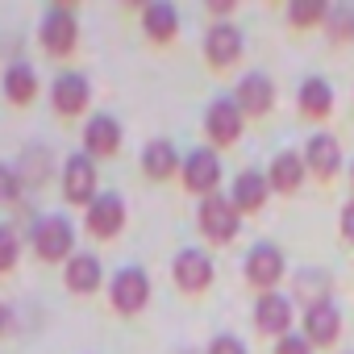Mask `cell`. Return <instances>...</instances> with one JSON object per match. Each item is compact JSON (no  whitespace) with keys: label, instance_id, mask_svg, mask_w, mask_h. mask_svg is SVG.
Listing matches in <instances>:
<instances>
[{"label":"cell","instance_id":"7402d4cb","mask_svg":"<svg viewBox=\"0 0 354 354\" xmlns=\"http://www.w3.org/2000/svg\"><path fill=\"white\" fill-rule=\"evenodd\" d=\"M63 275H67V288H71L75 296H92V292L104 283V267H100V259L88 254V250L71 254L67 267H63Z\"/></svg>","mask_w":354,"mask_h":354},{"label":"cell","instance_id":"5bb4252c","mask_svg":"<svg viewBox=\"0 0 354 354\" xmlns=\"http://www.w3.org/2000/svg\"><path fill=\"white\" fill-rule=\"evenodd\" d=\"M342 146H337V138L333 133H313L308 138V146H304V167H308V175H317L321 184H329L333 175L342 171Z\"/></svg>","mask_w":354,"mask_h":354},{"label":"cell","instance_id":"2e32d148","mask_svg":"<svg viewBox=\"0 0 354 354\" xmlns=\"http://www.w3.org/2000/svg\"><path fill=\"white\" fill-rule=\"evenodd\" d=\"M125 230V201L117 192H100L88 205V234L92 238H117Z\"/></svg>","mask_w":354,"mask_h":354},{"label":"cell","instance_id":"f1b7e54d","mask_svg":"<svg viewBox=\"0 0 354 354\" xmlns=\"http://www.w3.org/2000/svg\"><path fill=\"white\" fill-rule=\"evenodd\" d=\"M21 196V175L9 167V162H0V205H9Z\"/></svg>","mask_w":354,"mask_h":354},{"label":"cell","instance_id":"8fae6325","mask_svg":"<svg viewBox=\"0 0 354 354\" xmlns=\"http://www.w3.org/2000/svg\"><path fill=\"white\" fill-rule=\"evenodd\" d=\"M342 308H337V300L329 296V300H317V304H304V337L317 346V350H325V346H333L337 337H342Z\"/></svg>","mask_w":354,"mask_h":354},{"label":"cell","instance_id":"1f68e13d","mask_svg":"<svg viewBox=\"0 0 354 354\" xmlns=\"http://www.w3.org/2000/svg\"><path fill=\"white\" fill-rule=\"evenodd\" d=\"M342 238H346V242H354V201H346V205H342Z\"/></svg>","mask_w":354,"mask_h":354},{"label":"cell","instance_id":"44dd1931","mask_svg":"<svg viewBox=\"0 0 354 354\" xmlns=\"http://www.w3.org/2000/svg\"><path fill=\"white\" fill-rule=\"evenodd\" d=\"M180 167H184V158H180V150H175L167 138H154V142H146L142 146V171H146V180H171V175H180Z\"/></svg>","mask_w":354,"mask_h":354},{"label":"cell","instance_id":"ba28073f","mask_svg":"<svg viewBox=\"0 0 354 354\" xmlns=\"http://www.w3.org/2000/svg\"><path fill=\"white\" fill-rule=\"evenodd\" d=\"M296 296H283V292H259L254 300V329L267 333V337H288L292 333V321H296Z\"/></svg>","mask_w":354,"mask_h":354},{"label":"cell","instance_id":"ac0fdd59","mask_svg":"<svg viewBox=\"0 0 354 354\" xmlns=\"http://www.w3.org/2000/svg\"><path fill=\"white\" fill-rule=\"evenodd\" d=\"M304 175H308L304 154H296V150H279V154L271 158V167H267V184H271V192L292 196V192H300Z\"/></svg>","mask_w":354,"mask_h":354},{"label":"cell","instance_id":"6da1fadb","mask_svg":"<svg viewBox=\"0 0 354 354\" xmlns=\"http://www.w3.org/2000/svg\"><path fill=\"white\" fill-rule=\"evenodd\" d=\"M34 254L42 263H63L75 254V225L63 213H46L34 221Z\"/></svg>","mask_w":354,"mask_h":354},{"label":"cell","instance_id":"4dcf8cb0","mask_svg":"<svg viewBox=\"0 0 354 354\" xmlns=\"http://www.w3.org/2000/svg\"><path fill=\"white\" fill-rule=\"evenodd\" d=\"M317 346L304 337V333H288V337H279L275 342V354H313Z\"/></svg>","mask_w":354,"mask_h":354},{"label":"cell","instance_id":"52a82bcc","mask_svg":"<svg viewBox=\"0 0 354 354\" xmlns=\"http://www.w3.org/2000/svg\"><path fill=\"white\" fill-rule=\"evenodd\" d=\"M109 300H113V308H117L121 317L142 313L146 300H150V275H146L142 267H121V271L109 279Z\"/></svg>","mask_w":354,"mask_h":354},{"label":"cell","instance_id":"ffe728a7","mask_svg":"<svg viewBox=\"0 0 354 354\" xmlns=\"http://www.w3.org/2000/svg\"><path fill=\"white\" fill-rule=\"evenodd\" d=\"M296 104H300V117L325 121V117L333 113V104H337V92H333V84H329L325 75H308V80L300 84V92H296Z\"/></svg>","mask_w":354,"mask_h":354},{"label":"cell","instance_id":"f546056e","mask_svg":"<svg viewBox=\"0 0 354 354\" xmlns=\"http://www.w3.org/2000/svg\"><path fill=\"white\" fill-rule=\"evenodd\" d=\"M205 354H250L246 350V342L242 337H234V333H217L213 342H209V350Z\"/></svg>","mask_w":354,"mask_h":354},{"label":"cell","instance_id":"4fadbf2b","mask_svg":"<svg viewBox=\"0 0 354 354\" xmlns=\"http://www.w3.org/2000/svg\"><path fill=\"white\" fill-rule=\"evenodd\" d=\"M234 100H238V109H242L246 117H267V113L275 109V84H271V75L246 71V75L238 80V88H234Z\"/></svg>","mask_w":354,"mask_h":354},{"label":"cell","instance_id":"277c9868","mask_svg":"<svg viewBox=\"0 0 354 354\" xmlns=\"http://www.w3.org/2000/svg\"><path fill=\"white\" fill-rule=\"evenodd\" d=\"M171 279H175V288H180V292L201 296V292H209V288H213L217 267H213V259H209L205 250L184 246L180 254H175V263H171Z\"/></svg>","mask_w":354,"mask_h":354},{"label":"cell","instance_id":"7a4b0ae2","mask_svg":"<svg viewBox=\"0 0 354 354\" xmlns=\"http://www.w3.org/2000/svg\"><path fill=\"white\" fill-rule=\"evenodd\" d=\"M196 221H201V234H205L213 246L234 242V238H238V230H242V213H238V209H234V201H230V196H221V192H213V196H205V201H201Z\"/></svg>","mask_w":354,"mask_h":354},{"label":"cell","instance_id":"e0dca14e","mask_svg":"<svg viewBox=\"0 0 354 354\" xmlns=\"http://www.w3.org/2000/svg\"><path fill=\"white\" fill-rule=\"evenodd\" d=\"M88 100H92V84H88L80 71H63V75L50 84V104H55L63 117L84 113V109H88Z\"/></svg>","mask_w":354,"mask_h":354},{"label":"cell","instance_id":"cb8c5ba5","mask_svg":"<svg viewBox=\"0 0 354 354\" xmlns=\"http://www.w3.org/2000/svg\"><path fill=\"white\" fill-rule=\"evenodd\" d=\"M5 96H9L13 104H30V100L38 96V71H34L26 59L9 63V71H5Z\"/></svg>","mask_w":354,"mask_h":354},{"label":"cell","instance_id":"d6986e66","mask_svg":"<svg viewBox=\"0 0 354 354\" xmlns=\"http://www.w3.org/2000/svg\"><path fill=\"white\" fill-rule=\"evenodd\" d=\"M230 201L234 209L246 217V213H259L267 201H271V184H267V171H242L238 180L230 184Z\"/></svg>","mask_w":354,"mask_h":354},{"label":"cell","instance_id":"3957f363","mask_svg":"<svg viewBox=\"0 0 354 354\" xmlns=\"http://www.w3.org/2000/svg\"><path fill=\"white\" fill-rule=\"evenodd\" d=\"M242 271H246V283H250V288H259V292H279V279L288 275V259H283V250H279L275 242H259V246L246 250Z\"/></svg>","mask_w":354,"mask_h":354},{"label":"cell","instance_id":"83f0119b","mask_svg":"<svg viewBox=\"0 0 354 354\" xmlns=\"http://www.w3.org/2000/svg\"><path fill=\"white\" fill-rule=\"evenodd\" d=\"M17 254H21V242L9 225H0V271H13L17 267Z\"/></svg>","mask_w":354,"mask_h":354},{"label":"cell","instance_id":"5b68a950","mask_svg":"<svg viewBox=\"0 0 354 354\" xmlns=\"http://www.w3.org/2000/svg\"><path fill=\"white\" fill-rule=\"evenodd\" d=\"M38 42H42V50L55 55V59H63V55L75 50V42H80V26H75L71 5H55V9H46V17H42V26H38Z\"/></svg>","mask_w":354,"mask_h":354},{"label":"cell","instance_id":"7c38bea8","mask_svg":"<svg viewBox=\"0 0 354 354\" xmlns=\"http://www.w3.org/2000/svg\"><path fill=\"white\" fill-rule=\"evenodd\" d=\"M63 196H67L71 205H84V209L100 196V192H96V162H92L84 150L63 162Z\"/></svg>","mask_w":354,"mask_h":354},{"label":"cell","instance_id":"d6a6232c","mask_svg":"<svg viewBox=\"0 0 354 354\" xmlns=\"http://www.w3.org/2000/svg\"><path fill=\"white\" fill-rule=\"evenodd\" d=\"M209 13H213V17H221V21H225V17H230V13H234V0H209Z\"/></svg>","mask_w":354,"mask_h":354},{"label":"cell","instance_id":"836d02e7","mask_svg":"<svg viewBox=\"0 0 354 354\" xmlns=\"http://www.w3.org/2000/svg\"><path fill=\"white\" fill-rule=\"evenodd\" d=\"M5 329H9V308L0 304V333H5Z\"/></svg>","mask_w":354,"mask_h":354},{"label":"cell","instance_id":"603a6c76","mask_svg":"<svg viewBox=\"0 0 354 354\" xmlns=\"http://www.w3.org/2000/svg\"><path fill=\"white\" fill-rule=\"evenodd\" d=\"M142 30L150 42L167 46L175 42V34H180V13H175V5H167V0H154V5L142 9Z\"/></svg>","mask_w":354,"mask_h":354},{"label":"cell","instance_id":"30bf717a","mask_svg":"<svg viewBox=\"0 0 354 354\" xmlns=\"http://www.w3.org/2000/svg\"><path fill=\"white\" fill-rule=\"evenodd\" d=\"M242 50H246V38H242V30L234 21H213L205 30V59H209V67L225 71V67H234L242 59Z\"/></svg>","mask_w":354,"mask_h":354},{"label":"cell","instance_id":"8992f818","mask_svg":"<svg viewBox=\"0 0 354 354\" xmlns=\"http://www.w3.org/2000/svg\"><path fill=\"white\" fill-rule=\"evenodd\" d=\"M180 180H184L188 192H196V196H213L217 184H221V158H217V150H213V146H196V150H188V154H184V167H180Z\"/></svg>","mask_w":354,"mask_h":354},{"label":"cell","instance_id":"e575fe53","mask_svg":"<svg viewBox=\"0 0 354 354\" xmlns=\"http://www.w3.org/2000/svg\"><path fill=\"white\" fill-rule=\"evenodd\" d=\"M350 184H354V162H350Z\"/></svg>","mask_w":354,"mask_h":354},{"label":"cell","instance_id":"484cf974","mask_svg":"<svg viewBox=\"0 0 354 354\" xmlns=\"http://www.w3.org/2000/svg\"><path fill=\"white\" fill-rule=\"evenodd\" d=\"M325 30L333 42H354V5H333L325 17Z\"/></svg>","mask_w":354,"mask_h":354},{"label":"cell","instance_id":"4316f807","mask_svg":"<svg viewBox=\"0 0 354 354\" xmlns=\"http://www.w3.org/2000/svg\"><path fill=\"white\" fill-rule=\"evenodd\" d=\"M296 296H300V300H308V304L329 300V292H325V275H321V271H304V275L296 279Z\"/></svg>","mask_w":354,"mask_h":354},{"label":"cell","instance_id":"9a60e30c","mask_svg":"<svg viewBox=\"0 0 354 354\" xmlns=\"http://www.w3.org/2000/svg\"><path fill=\"white\" fill-rule=\"evenodd\" d=\"M117 150H121V121L109 117V113L88 117V125H84V154L88 158H113Z\"/></svg>","mask_w":354,"mask_h":354},{"label":"cell","instance_id":"9c48e42d","mask_svg":"<svg viewBox=\"0 0 354 354\" xmlns=\"http://www.w3.org/2000/svg\"><path fill=\"white\" fill-rule=\"evenodd\" d=\"M246 129V113L238 109L234 96H217L209 109H205V133L213 146H234Z\"/></svg>","mask_w":354,"mask_h":354},{"label":"cell","instance_id":"d4e9b609","mask_svg":"<svg viewBox=\"0 0 354 354\" xmlns=\"http://www.w3.org/2000/svg\"><path fill=\"white\" fill-rule=\"evenodd\" d=\"M329 0H292L288 5V26H296V30H308V26H325V17H329Z\"/></svg>","mask_w":354,"mask_h":354}]
</instances>
